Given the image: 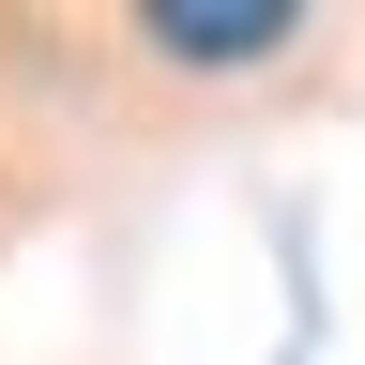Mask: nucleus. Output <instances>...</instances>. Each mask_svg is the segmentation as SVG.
<instances>
[{"label":"nucleus","instance_id":"nucleus-1","mask_svg":"<svg viewBox=\"0 0 365 365\" xmlns=\"http://www.w3.org/2000/svg\"><path fill=\"white\" fill-rule=\"evenodd\" d=\"M168 46V61H259V46H289V0H244V16H228V0H168V16H137Z\"/></svg>","mask_w":365,"mask_h":365}]
</instances>
